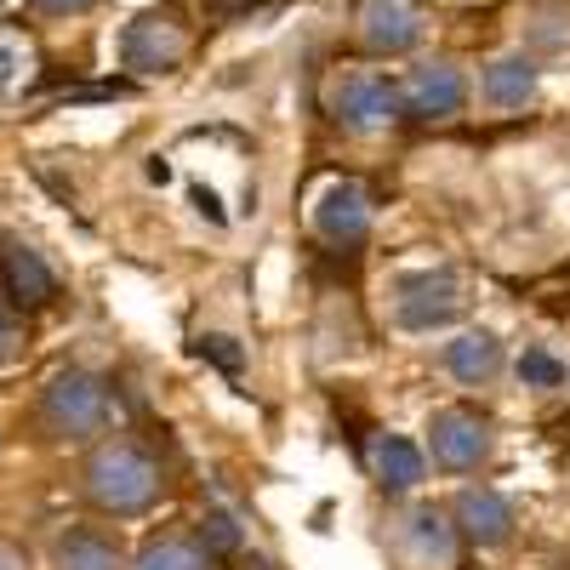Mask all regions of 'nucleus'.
Segmentation results:
<instances>
[{
    "label": "nucleus",
    "mask_w": 570,
    "mask_h": 570,
    "mask_svg": "<svg viewBox=\"0 0 570 570\" xmlns=\"http://www.w3.org/2000/svg\"><path fill=\"white\" fill-rule=\"evenodd\" d=\"M160 485H166L160 462L142 451L137 440H115V445H104L98 456L86 462V497H91V508H104L115 519L149 513L160 502Z\"/></svg>",
    "instance_id": "obj_1"
},
{
    "label": "nucleus",
    "mask_w": 570,
    "mask_h": 570,
    "mask_svg": "<svg viewBox=\"0 0 570 570\" xmlns=\"http://www.w3.org/2000/svg\"><path fill=\"white\" fill-rule=\"evenodd\" d=\"M109 411H115L109 383L98 371H80V365L58 371L52 383H46V394H40V428L52 440H91V434H104Z\"/></svg>",
    "instance_id": "obj_2"
},
{
    "label": "nucleus",
    "mask_w": 570,
    "mask_h": 570,
    "mask_svg": "<svg viewBox=\"0 0 570 570\" xmlns=\"http://www.w3.org/2000/svg\"><path fill=\"white\" fill-rule=\"evenodd\" d=\"M331 120L348 126V131L389 126V120H400V86H389L371 69H343L331 80Z\"/></svg>",
    "instance_id": "obj_3"
},
{
    "label": "nucleus",
    "mask_w": 570,
    "mask_h": 570,
    "mask_svg": "<svg viewBox=\"0 0 570 570\" xmlns=\"http://www.w3.org/2000/svg\"><path fill=\"white\" fill-rule=\"evenodd\" d=\"M462 285H456V274H445V268H428V274H411V279H400V297H394V314H400V325L405 331H434V325H451L456 314H462Z\"/></svg>",
    "instance_id": "obj_4"
},
{
    "label": "nucleus",
    "mask_w": 570,
    "mask_h": 570,
    "mask_svg": "<svg viewBox=\"0 0 570 570\" xmlns=\"http://www.w3.org/2000/svg\"><path fill=\"white\" fill-rule=\"evenodd\" d=\"M120 58L137 75H171L188 58V35L166 18V12H142L137 23H126L120 35Z\"/></svg>",
    "instance_id": "obj_5"
},
{
    "label": "nucleus",
    "mask_w": 570,
    "mask_h": 570,
    "mask_svg": "<svg viewBox=\"0 0 570 570\" xmlns=\"http://www.w3.org/2000/svg\"><path fill=\"white\" fill-rule=\"evenodd\" d=\"M428 445H434V462H445V468H473L491 451V422L468 405H445L428 422Z\"/></svg>",
    "instance_id": "obj_6"
},
{
    "label": "nucleus",
    "mask_w": 570,
    "mask_h": 570,
    "mask_svg": "<svg viewBox=\"0 0 570 570\" xmlns=\"http://www.w3.org/2000/svg\"><path fill=\"white\" fill-rule=\"evenodd\" d=\"M462 98H468V86H462V75L451 63H422L400 86V115H411V120H451V115H462Z\"/></svg>",
    "instance_id": "obj_7"
},
{
    "label": "nucleus",
    "mask_w": 570,
    "mask_h": 570,
    "mask_svg": "<svg viewBox=\"0 0 570 570\" xmlns=\"http://www.w3.org/2000/svg\"><path fill=\"white\" fill-rule=\"evenodd\" d=\"M314 228L325 246H360L371 234V200L360 183H331L320 206H314Z\"/></svg>",
    "instance_id": "obj_8"
},
{
    "label": "nucleus",
    "mask_w": 570,
    "mask_h": 570,
    "mask_svg": "<svg viewBox=\"0 0 570 570\" xmlns=\"http://www.w3.org/2000/svg\"><path fill=\"white\" fill-rule=\"evenodd\" d=\"M400 559H405V570H451L456 564V531L434 508H416L400 525Z\"/></svg>",
    "instance_id": "obj_9"
},
{
    "label": "nucleus",
    "mask_w": 570,
    "mask_h": 570,
    "mask_svg": "<svg viewBox=\"0 0 570 570\" xmlns=\"http://www.w3.org/2000/svg\"><path fill=\"white\" fill-rule=\"evenodd\" d=\"M360 35H365L371 52H411V46L422 40V12H416V0H365Z\"/></svg>",
    "instance_id": "obj_10"
},
{
    "label": "nucleus",
    "mask_w": 570,
    "mask_h": 570,
    "mask_svg": "<svg viewBox=\"0 0 570 570\" xmlns=\"http://www.w3.org/2000/svg\"><path fill=\"white\" fill-rule=\"evenodd\" d=\"M0 274H7V297L23 303V308H46L58 297L52 268H46L40 252H29V246H0Z\"/></svg>",
    "instance_id": "obj_11"
},
{
    "label": "nucleus",
    "mask_w": 570,
    "mask_h": 570,
    "mask_svg": "<svg viewBox=\"0 0 570 570\" xmlns=\"http://www.w3.org/2000/svg\"><path fill=\"white\" fill-rule=\"evenodd\" d=\"M456 525L473 548H502L513 531V508L497 491H462L456 497Z\"/></svg>",
    "instance_id": "obj_12"
},
{
    "label": "nucleus",
    "mask_w": 570,
    "mask_h": 570,
    "mask_svg": "<svg viewBox=\"0 0 570 570\" xmlns=\"http://www.w3.org/2000/svg\"><path fill=\"white\" fill-rule=\"evenodd\" d=\"M485 98H491L497 109H525V104L537 98V63H531L525 52L497 58V63L485 69Z\"/></svg>",
    "instance_id": "obj_13"
},
{
    "label": "nucleus",
    "mask_w": 570,
    "mask_h": 570,
    "mask_svg": "<svg viewBox=\"0 0 570 570\" xmlns=\"http://www.w3.org/2000/svg\"><path fill=\"white\" fill-rule=\"evenodd\" d=\"M371 468H376V480H383L389 491L422 485V451L411 440H400V434H383V440L371 445Z\"/></svg>",
    "instance_id": "obj_14"
},
{
    "label": "nucleus",
    "mask_w": 570,
    "mask_h": 570,
    "mask_svg": "<svg viewBox=\"0 0 570 570\" xmlns=\"http://www.w3.org/2000/svg\"><path fill=\"white\" fill-rule=\"evenodd\" d=\"M445 365H451V376H462V383H491L497 365H502V343L491 337V331H468V337L451 343Z\"/></svg>",
    "instance_id": "obj_15"
},
{
    "label": "nucleus",
    "mask_w": 570,
    "mask_h": 570,
    "mask_svg": "<svg viewBox=\"0 0 570 570\" xmlns=\"http://www.w3.org/2000/svg\"><path fill=\"white\" fill-rule=\"evenodd\" d=\"M58 570H120V559H115V548H109L104 537L75 531V537H63V548H58Z\"/></svg>",
    "instance_id": "obj_16"
},
{
    "label": "nucleus",
    "mask_w": 570,
    "mask_h": 570,
    "mask_svg": "<svg viewBox=\"0 0 570 570\" xmlns=\"http://www.w3.org/2000/svg\"><path fill=\"white\" fill-rule=\"evenodd\" d=\"M137 570H212L206 553L195 542H177V537H160L137 553Z\"/></svg>",
    "instance_id": "obj_17"
},
{
    "label": "nucleus",
    "mask_w": 570,
    "mask_h": 570,
    "mask_svg": "<svg viewBox=\"0 0 570 570\" xmlns=\"http://www.w3.org/2000/svg\"><path fill=\"white\" fill-rule=\"evenodd\" d=\"M519 376H525L531 389H559L564 383V365L548 348H525V354H519Z\"/></svg>",
    "instance_id": "obj_18"
},
{
    "label": "nucleus",
    "mask_w": 570,
    "mask_h": 570,
    "mask_svg": "<svg viewBox=\"0 0 570 570\" xmlns=\"http://www.w3.org/2000/svg\"><path fill=\"white\" fill-rule=\"evenodd\" d=\"M200 548L206 553H234V548H240V531H234L228 513H206L200 519Z\"/></svg>",
    "instance_id": "obj_19"
},
{
    "label": "nucleus",
    "mask_w": 570,
    "mask_h": 570,
    "mask_svg": "<svg viewBox=\"0 0 570 570\" xmlns=\"http://www.w3.org/2000/svg\"><path fill=\"white\" fill-rule=\"evenodd\" d=\"M195 354H200V360H212V365H223L228 376L246 365V354H240V343H234V337H200V343H195Z\"/></svg>",
    "instance_id": "obj_20"
},
{
    "label": "nucleus",
    "mask_w": 570,
    "mask_h": 570,
    "mask_svg": "<svg viewBox=\"0 0 570 570\" xmlns=\"http://www.w3.org/2000/svg\"><path fill=\"white\" fill-rule=\"evenodd\" d=\"M23 354V320L12 314V303L0 297V365H12Z\"/></svg>",
    "instance_id": "obj_21"
},
{
    "label": "nucleus",
    "mask_w": 570,
    "mask_h": 570,
    "mask_svg": "<svg viewBox=\"0 0 570 570\" xmlns=\"http://www.w3.org/2000/svg\"><path fill=\"white\" fill-rule=\"evenodd\" d=\"M29 63V46L18 40V35H0V91H7L12 80H18V69Z\"/></svg>",
    "instance_id": "obj_22"
},
{
    "label": "nucleus",
    "mask_w": 570,
    "mask_h": 570,
    "mask_svg": "<svg viewBox=\"0 0 570 570\" xmlns=\"http://www.w3.org/2000/svg\"><path fill=\"white\" fill-rule=\"evenodd\" d=\"M252 7H263V0H206V12L223 18V23H228V18H246Z\"/></svg>",
    "instance_id": "obj_23"
},
{
    "label": "nucleus",
    "mask_w": 570,
    "mask_h": 570,
    "mask_svg": "<svg viewBox=\"0 0 570 570\" xmlns=\"http://www.w3.org/2000/svg\"><path fill=\"white\" fill-rule=\"evenodd\" d=\"M0 570H29V553L18 542H7V537H0Z\"/></svg>",
    "instance_id": "obj_24"
},
{
    "label": "nucleus",
    "mask_w": 570,
    "mask_h": 570,
    "mask_svg": "<svg viewBox=\"0 0 570 570\" xmlns=\"http://www.w3.org/2000/svg\"><path fill=\"white\" fill-rule=\"evenodd\" d=\"M40 12H52V18H69V12H86L91 0H35Z\"/></svg>",
    "instance_id": "obj_25"
},
{
    "label": "nucleus",
    "mask_w": 570,
    "mask_h": 570,
    "mask_svg": "<svg viewBox=\"0 0 570 570\" xmlns=\"http://www.w3.org/2000/svg\"><path fill=\"white\" fill-rule=\"evenodd\" d=\"M195 206H200L212 223H223V206H217V195H212V188H200V183H195Z\"/></svg>",
    "instance_id": "obj_26"
}]
</instances>
